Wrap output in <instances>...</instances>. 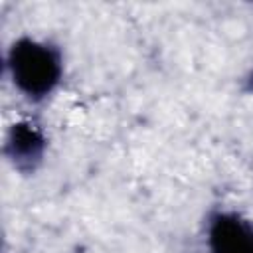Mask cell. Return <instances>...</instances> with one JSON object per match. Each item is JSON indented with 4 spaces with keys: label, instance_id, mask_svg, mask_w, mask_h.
I'll list each match as a JSON object with an SVG mask.
<instances>
[{
    "label": "cell",
    "instance_id": "obj_2",
    "mask_svg": "<svg viewBox=\"0 0 253 253\" xmlns=\"http://www.w3.org/2000/svg\"><path fill=\"white\" fill-rule=\"evenodd\" d=\"M208 253H253V221L235 211H215L206 229Z\"/></svg>",
    "mask_w": 253,
    "mask_h": 253
},
{
    "label": "cell",
    "instance_id": "obj_1",
    "mask_svg": "<svg viewBox=\"0 0 253 253\" xmlns=\"http://www.w3.org/2000/svg\"><path fill=\"white\" fill-rule=\"evenodd\" d=\"M6 69L14 87L30 101L47 99L63 79L59 49L36 38H20L6 55Z\"/></svg>",
    "mask_w": 253,
    "mask_h": 253
},
{
    "label": "cell",
    "instance_id": "obj_3",
    "mask_svg": "<svg viewBox=\"0 0 253 253\" xmlns=\"http://www.w3.org/2000/svg\"><path fill=\"white\" fill-rule=\"evenodd\" d=\"M45 148H47V138L43 130L30 121L14 123L4 142L6 158L20 172H34L36 166L42 162Z\"/></svg>",
    "mask_w": 253,
    "mask_h": 253
},
{
    "label": "cell",
    "instance_id": "obj_4",
    "mask_svg": "<svg viewBox=\"0 0 253 253\" xmlns=\"http://www.w3.org/2000/svg\"><path fill=\"white\" fill-rule=\"evenodd\" d=\"M247 83H249V89L253 91V71H251V75H249V79H247Z\"/></svg>",
    "mask_w": 253,
    "mask_h": 253
}]
</instances>
